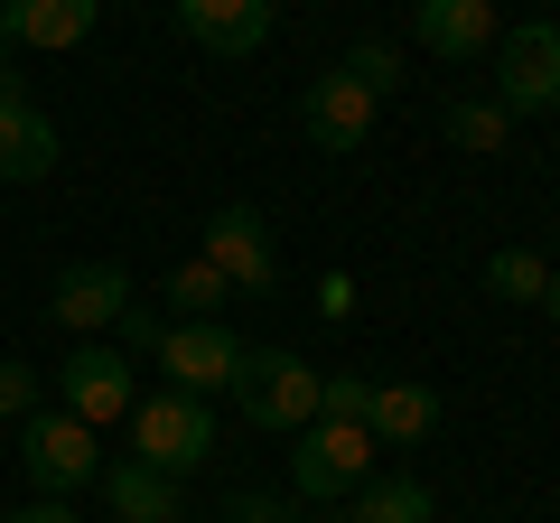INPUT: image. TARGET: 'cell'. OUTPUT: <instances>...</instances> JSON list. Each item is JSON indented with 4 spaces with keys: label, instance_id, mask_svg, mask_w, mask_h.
I'll return each instance as SVG.
<instances>
[{
    "label": "cell",
    "instance_id": "6da1fadb",
    "mask_svg": "<svg viewBox=\"0 0 560 523\" xmlns=\"http://www.w3.org/2000/svg\"><path fill=\"white\" fill-rule=\"evenodd\" d=\"M318 364L290 356V346H243V374H234V403L253 430H271V440H300L308 421H318Z\"/></svg>",
    "mask_w": 560,
    "mask_h": 523
},
{
    "label": "cell",
    "instance_id": "7a4b0ae2",
    "mask_svg": "<svg viewBox=\"0 0 560 523\" xmlns=\"http://www.w3.org/2000/svg\"><path fill=\"white\" fill-rule=\"evenodd\" d=\"M206 449H215V411L197 393H140L131 403V458L160 467V477H197Z\"/></svg>",
    "mask_w": 560,
    "mask_h": 523
},
{
    "label": "cell",
    "instance_id": "3957f363",
    "mask_svg": "<svg viewBox=\"0 0 560 523\" xmlns=\"http://www.w3.org/2000/svg\"><path fill=\"white\" fill-rule=\"evenodd\" d=\"M374 477V430L364 421H308L300 449H290V496L300 504H337Z\"/></svg>",
    "mask_w": 560,
    "mask_h": 523
},
{
    "label": "cell",
    "instance_id": "277c9868",
    "mask_svg": "<svg viewBox=\"0 0 560 523\" xmlns=\"http://www.w3.org/2000/svg\"><path fill=\"white\" fill-rule=\"evenodd\" d=\"M495 103L504 113H560V20H523V28H495Z\"/></svg>",
    "mask_w": 560,
    "mask_h": 523
},
{
    "label": "cell",
    "instance_id": "5b68a950",
    "mask_svg": "<svg viewBox=\"0 0 560 523\" xmlns=\"http://www.w3.org/2000/svg\"><path fill=\"white\" fill-rule=\"evenodd\" d=\"M160 374H168V393H197V403H215V393H234V374H243V337L224 318H178V327H160Z\"/></svg>",
    "mask_w": 560,
    "mask_h": 523
},
{
    "label": "cell",
    "instance_id": "8992f818",
    "mask_svg": "<svg viewBox=\"0 0 560 523\" xmlns=\"http://www.w3.org/2000/svg\"><path fill=\"white\" fill-rule=\"evenodd\" d=\"M57 393H66V411H75L84 430H103V421H131V403H140V374H131V356H121V346L75 337V356L57 364Z\"/></svg>",
    "mask_w": 560,
    "mask_h": 523
},
{
    "label": "cell",
    "instance_id": "52a82bcc",
    "mask_svg": "<svg viewBox=\"0 0 560 523\" xmlns=\"http://www.w3.org/2000/svg\"><path fill=\"white\" fill-rule=\"evenodd\" d=\"M20 467L38 496H75V486H94V430L75 421V411H28L20 421Z\"/></svg>",
    "mask_w": 560,
    "mask_h": 523
},
{
    "label": "cell",
    "instance_id": "ba28073f",
    "mask_svg": "<svg viewBox=\"0 0 560 523\" xmlns=\"http://www.w3.org/2000/svg\"><path fill=\"white\" fill-rule=\"evenodd\" d=\"M197 253L215 262L224 281H234V300H243V290H271V281H280V253H271V224H261V206H215Z\"/></svg>",
    "mask_w": 560,
    "mask_h": 523
},
{
    "label": "cell",
    "instance_id": "9c48e42d",
    "mask_svg": "<svg viewBox=\"0 0 560 523\" xmlns=\"http://www.w3.org/2000/svg\"><path fill=\"white\" fill-rule=\"evenodd\" d=\"M374 121H383V103L364 94V84L346 75V66H337V75H318V84L300 94V131H308V141L327 150V160H346V150H364V141H374Z\"/></svg>",
    "mask_w": 560,
    "mask_h": 523
},
{
    "label": "cell",
    "instance_id": "30bf717a",
    "mask_svg": "<svg viewBox=\"0 0 560 523\" xmlns=\"http://www.w3.org/2000/svg\"><path fill=\"white\" fill-rule=\"evenodd\" d=\"M121 309H131V271H121V262H66L57 290H47V318H57L66 337H103Z\"/></svg>",
    "mask_w": 560,
    "mask_h": 523
},
{
    "label": "cell",
    "instance_id": "8fae6325",
    "mask_svg": "<svg viewBox=\"0 0 560 523\" xmlns=\"http://www.w3.org/2000/svg\"><path fill=\"white\" fill-rule=\"evenodd\" d=\"M103 20V0H0V47H47V57H66V47H84Z\"/></svg>",
    "mask_w": 560,
    "mask_h": 523
},
{
    "label": "cell",
    "instance_id": "7c38bea8",
    "mask_svg": "<svg viewBox=\"0 0 560 523\" xmlns=\"http://www.w3.org/2000/svg\"><path fill=\"white\" fill-rule=\"evenodd\" d=\"M271 20H280V0H178V28L197 47H215V57H253V47H271Z\"/></svg>",
    "mask_w": 560,
    "mask_h": 523
},
{
    "label": "cell",
    "instance_id": "4fadbf2b",
    "mask_svg": "<svg viewBox=\"0 0 560 523\" xmlns=\"http://www.w3.org/2000/svg\"><path fill=\"white\" fill-rule=\"evenodd\" d=\"M57 121L38 113L28 94H10L0 103V187H38V178H57Z\"/></svg>",
    "mask_w": 560,
    "mask_h": 523
},
{
    "label": "cell",
    "instance_id": "5bb4252c",
    "mask_svg": "<svg viewBox=\"0 0 560 523\" xmlns=\"http://www.w3.org/2000/svg\"><path fill=\"white\" fill-rule=\"evenodd\" d=\"M411 28H420V47L430 57H448V66H467V57H486L495 47V0H411Z\"/></svg>",
    "mask_w": 560,
    "mask_h": 523
},
{
    "label": "cell",
    "instance_id": "9a60e30c",
    "mask_svg": "<svg viewBox=\"0 0 560 523\" xmlns=\"http://www.w3.org/2000/svg\"><path fill=\"white\" fill-rule=\"evenodd\" d=\"M364 430H374V449H411V440H430V430H440V393H430V383H374Z\"/></svg>",
    "mask_w": 560,
    "mask_h": 523
},
{
    "label": "cell",
    "instance_id": "2e32d148",
    "mask_svg": "<svg viewBox=\"0 0 560 523\" xmlns=\"http://www.w3.org/2000/svg\"><path fill=\"white\" fill-rule=\"evenodd\" d=\"M103 504H113V523H178V477H160L140 458H113L103 467Z\"/></svg>",
    "mask_w": 560,
    "mask_h": 523
},
{
    "label": "cell",
    "instance_id": "e0dca14e",
    "mask_svg": "<svg viewBox=\"0 0 560 523\" xmlns=\"http://www.w3.org/2000/svg\"><path fill=\"white\" fill-rule=\"evenodd\" d=\"M346 523H440V504H430L420 477H364L346 496Z\"/></svg>",
    "mask_w": 560,
    "mask_h": 523
},
{
    "label": "cell",
    "instance_id": "ac0fdd59",
    "mask_svg": "<svg viewBox=\"0 0 560 523\" xmlns=\"http://www.w3.org/2000/svg\"><path fill=\"white\" fill-rule=\"evenodd\" d=\"M448 141H458L467 160H495V150L514 141V113H504L495 94H458L448 103Z\"/></svg>",
    "mask_w": 560,
    "mask_h": 523
},
{
    "label": "cell",
    "instance_id": "d6986e66",
    "mask_svg": "<svg viewBox=\"0 0 560 523\" xmlns=\"http://www.w3.org/2000/svg\"><path fill=\"white\" fill-rule=\"evenodd\" d=\"M224 300H234V281H224L206 253L168 271V309H178V318H224Z\"/></svg>",
    "mask_w": 560,
    "mask_h": 523
},
{
    "label": "cell",
    "instance_id": "ffe728a7",
    "mask_svg": "<svg viewBox=\"0 0 560 523\" xmlns=\"http://www.w3.org/2000/svg\"><path fill=\"white\" fill-rule=\"evenodd\" d=\"M486 290H495V300L541 309V290H551V262H541V253H523V243H504V253L486 262Z\"/></svg>",
    "mask_w": 560,
    "mask_h": 523
},
{
    "label": "cell",
    "instance_id": "44dd1931",
    "mask_svg": "<svg viewBox=\"0 0 560 523\" xmlns=\"http://www.w3.org/2000/svg\"><path fill=\"white\" fill-rule=\"evenodd\" d=\"M337 66H346V75H355V84H364V94H374V103H383V94H393V84H401V57H393V47H383V38H355V47H346Z\"/></svg>",
    "mask_w": 560,
    "mask_h": 523
},
{
    "label": "cell",
    "instance_id": "7402d4cb",
    "mask_svg": "<svg viewBox=\"0 0 560 523\" xmlns=\"http://www.w3.org/2000/svg\"><path fill=\"white\" fill-rule=\"evenodd\" d=\"M364 403H374V383H364V374H327L318 383V421H364Z\"/></svg>",
    "mask_w": 560,
    "mask_h": 523
},
{
    "label": "cell",
    "instance_id": "603a6c76",
    "mask_svg": "<svg viewBox=\"0 0 560 523\" xmlns=\"http://www.w3.org/2000/svg\"><path fill=\"white\" fill-rule=\"evenodd\" d=\"M28 411H38V374L0 356V421H28Z\"/></svg>",
    "mask_w": 560,
    "mask_h": 523
},
{
    "label": "cell",
    "instance_id": "cb8c5ba5",
    "mask_svg": "<svg viewBox=\"0 0 560 523\" xmlns=\"http://www.w3.org/2000/svg\"><path fill=\"white\" fill-rule=\"evenodd\" d=\"M224 523H300V504H290V496H234Z\"/></svg>",
    "mask_w": 560,
    "mask_h": 523
},
{
    "label": "cell",
    "instance_id": "d4e9b609",
    "mask_svg": "<svg viewBox=\"0 0 560 523\" xmlns=\"http://www.w3.org/2000/svg\"><path fill=\"white\" fill-rule=\"evenodd\" d=\"M113 327H121V356H131V346H160V327H168V318H160V309H140V300H131V309H121Z\"/></svg>",
    "mask_w": 560,
    "mask_h": 523
},
{
    "label": "cell",
    "instance_id": "484cf974",
    "mask_svg": "<svg viewBox=\"0 0 560 523\" xmlns=\"http://www.w3.org/2000/svg\"><path fill=\"white\" fill-rule=\"evenodd\" d=\"M10 523H84V514L66 496H28V504H10Z\"/></svg>",
    "mask_w": 560,
    "mask_h": 523
},
{
    "label": "cell",
    "instance_id": "4316f807",
    "mask_svg": "<svg viewBox=\"0 0 560 523\" xmlns=\"http://www.w3.org/2000/svg\"><path fill=\"white\" fill-rule=\"evenodd\" d=\"M541 318L560 327V262H551V290H541Z\"/></svg>",
    "mask_w": 560,
    "mask_h": 523
},
{
    "label": "cell",
    "instance_id": "83f0119b",
    "mask_svg": "<svg viewBox=\"0 0 560 523\" xmlns=\"http://www.w3.org/2000/svg\"><path fill=\"white\" fill-rule=\"evenodd\" d=\"M10 94H20V75H10V47H0V103H10Z\"/></svg>",
    "mask_w": 560,
    "mask_h": 523
}]
</instances>
